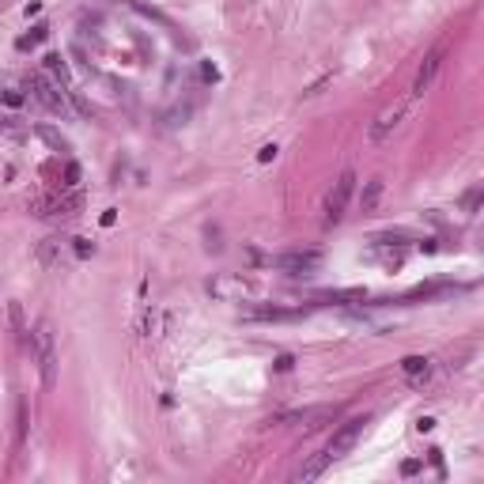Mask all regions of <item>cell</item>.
Segmentation results:
<instances>
[{
	"instance_id": "e0dca14e",
	"label": "cell",
	"mask_w": 484,
	"mask_h": 484,
	"mask_svg": "<svg viewBox=\"0 0 484 484\" xmlns=\"http://www.w3.org/2000/svg\"><path fill=\"white\" fill-rule=\"evenodd\" d=\"M0 103H8V106H23V103H27V95H23V91H16V87H0Z\"/></svg>"
},
{
	"instance_id": "44dd1931",
	"label": "cell",
	"mask_w": 484,
	"mask_h": 484,
	"mask_svg": "<svg viewBox=\"0 0 484 484\" xmlns=\"http://www.w3.org/2000/svg\"><path fill=\"white\" fill-rule=\"evenodd\" d=\"M72 250L80 258H87V254H91V242H87V238H72Z\"/></svg>"
},
{
	"instance_id": "ac0fdd59",
	"label": "cell",
	"mask_w": 484,
	"mask_h": 484,
	"mask_svg": "<svg viewBox=\"0 0 484 484\" xmlns=\"http://www.w3.org/2000/svg\"><path fill=\"white\" fill-rule=\"evenodd\" d=\"M42 38H46V27H35L27 38H19V50H27V46H38Z\"/></svg>"
},
{
	"instance_id": "9a60e30c",
	"label": "cell",
	"mask_w": 484,
	"mask_h": 484,
	"mask_svg": "<svg viewBox=\"0 0 484 484\" xmlns=\"http://www.w3.org/2000/svg\"><path fill=\"white\" fill-rule=\"evenodd\" d=\"M0 133H4L8 140H23V137H27V129H23V125H19V121H16V117H8V114H0Z\"/></svg>"
},
{
	"instance_id": "2e32d148",
	"label": "cell",
	"mask_w": 484,
	"mask_h": 484,
	"mask_svg": "<svg viewBox=\"0 0 484 484\" xmlns=\"http://www.w3.org/2000/svg\"><path fill=\"white\" fill-rule=\"evenodd\" d=\"M46 69H50L53 76H57V80L69 83V64L61 61V53H46Z\"/></svg>"
},
{
	"instance_id": "3957f363",
	"label": "cell",
	"mask_w": 484,
	"mask_h": 484,
	"mask_svg": "<svg viewBox=\"0 0 484 484\" xmlns=\"http://www.w3.org/2000/svg\"><path fill=\"white\" fill-rule=\"evenodd\" d=\"M352 193H356V174L345 171L333 185H329V193H325V208H322L325 224H340V219H345V208L352 201Z\"/></svg>"
},
{
	"instance_id": "52a82bcc",
	"label": "cell",
	"mask_w": 484,
	"mask_h": 484,
	"mask_svg": "<svg viewBox=\"0 0 484 484\" xmlns=\"http://www.w3.org/2000/svg\"><path fill=\"white\" fill-rule=\"evenodd\" d=\"M443 53H446V46H435L432 53H424L420 69H416V76H413V91H409V98H420V95L427 91V87L435 83L439 69H443Z\"/></svg>"
},
{
	"instance_id": "30bf717a",
	"label": "cell",
	"mask_w": 484,
	"mask_h": 484,
	"mask_svg": "<svg viewBox=\"0 0 484 484\" xmlns=\"http://www.w3.org/2000/svg\"><path fill=\"white\" fill-rule=\"evenodd\" d=\"M329 466H333V461H329V454L322 450V454H314L311 461H303V466L295 469V480H299V484H311V480H318V477H322V473H325Z\"/></svg>"
},
{
	"instance_id": "9c48e42d",
	"label": "cell",
	"mask_w": 484,
	"mask_h": 484,
	"mask_svg": "<svg viewBox=\"0 0 484 484\" xmlns=\"http://www.w3.org/2000/svg\"><path fill=\"white\" fill-rule=\"evenodd\" d=\"M337 409L333 405H318V409H303V413H288L284 420L288 424H299V427H318V420H333Z\"/></svg>"
},
{
	"instance_id": "7c38bea8",
	"label": "cell",
	"mask_w": 484,
	"mask_h": 484,
	"mask_svg": "<svg viewBox=\"0 0 484 484\" xmlns=\"http://www.w3.org/2000/svg\"><path fill=\"white\" fill-rule=\"evenodd\" d=\"M35 133H38L42 140H46V144H50L53 151H61V156H69V151H72L69 137H64V133H57V129H53V125H35Z\"/></svg>"
},
{
	"instance_id": "7402d4cb",
	"label": "cell",
	"mask_w": 484,
	"mask_h": 484,
	"mask_svg": "<svg viewBox=\"0 0 484 484\" xmlns=\"http://www.w3.org/2000/svg\"><path fill=\"white\" fill-rule=\"evenodd\" d=\"M269 159H277V144H265L258 151V163H269Z\"/></svg>"
},
{
	"instance_id": "8992f818",
	"label": "cell",
	"mask_w": 484,
	"mask_h": 484,
	"mask_svg": "<svg viewBox=\"0 0 484 484\" xmlns=\"http://www.w3.org/2000/svg\"><path fill=\"white\" fill-rule=\"evenodd\" d=\"M322 265V254L318 250H292V254H280L277 258V269L288 272V277H311Z\"/></svg>"
},
{
	"instance_id": "6da1fadb",
	"label": "cell",
	"mask_w": 484,
	"mask_h": 484,
	"mask_svg": "<svg viewBox=\"0 0 484 484\" xmlns=\"http://www.w3.org/2000/svg\"><path fill=\"white\" fill-rule=\"evenodd\" d=\"M30 352H35V359H38L42 382L53 386V382H57V348H53V329H50L46 318H42L35 325V333H30Z\"/></svg>"
},
{
	"instance_id": "ba28073f",
	"label": "cell",
	"mask_w": 484,
	"mask_h": 484,
	"mask_svg": "<svg viewBox=\"0 0 484 484\" xmlns=\"http://www.w3.org/2000/svg\"><path fill=\"white\" fill-rule=\"evenodd\" d=\"M80 208V193H50V197H35L30 201V212L35 216H69Z\"/></svg>"
},
{
	"instance_id": "5bb4252c",
	"label": "cell",
	"mask_w": 484,
	"mask_h": 484,
	"mask_svg": "<svg viewBox=\"0 0 484 484\" xmlns=\"http://www.w3.org/2000/svg\"><path fill=\"white\" fill-rule=\"evenodd\" d=\"M61 254H64V242L61 238H42L38 242V261H42V265H57Z\"/></svg>"
},
{
	"instance_id": "603a6c76",
	"label": "cell",
	"mask_w": 484,
	"mask_h": 484,
	"mask_svg": "<svg viewBox=\"0 0 484 484\" xmlns=\"http://www.w3.org/2000/svg\"><path fill=\"white\" fill-rule=\"evenodd\" d=\"M424 466H420V461H405V466H401V473H405V477H416V473H420Z\"/></svg>"
},
{
	"instance_id": "4fadbf2b",
	"label": "cell",
	"mask_w": 484,
	"mask_h": 484,
	"mask_svg": "<svg viewBox=\"0 0 484 484\" xmlns=\"http://www.w3.org/2000/svg\"><path fill=\"white\" fill-rule=\"evenodd\" d=\"M379 197H382V178L363 182V193H359V208H363V216H367V212H375Z\"/></svg>"
},
{
	"instance_id": "277c9868",
	"label": "cell",
	"mask_w": 484,
	"mask_h": 484,
	"mask_svg": "<svg viewBox=\"0 0 484 484\" xmlns=\"http://www.w3.org/2000/svg\"><path fill=\"white\" fill-rule=\"evenodd\" d=\"M409 103H413V98H398V103L386 106L375 121H371V129H367V140H371V144H382L386 137L398 133V125L405 121V114H409Z\"/></svg>"
},
{
	"instance_id": "5b68a950",
	"label": "cell",
	"mask_w": 484,
	"mask_h": 484,
	"mask_svg": "<svg viewBox=\"0 0 484 484\" xmlns=\"http://www.w3.org/2000/svg\"><path fill=\"white\" fill-rule=\"evenodd\" d=\"M363 427H367V416H352V420H345L337 427V435L329 439V446H325V454L329 461H337V458H345L352 446L359 443V435H363Z\"/></svg>"
},
{
	"instance_id": "8fae6325",
	"label": "cell",
	"mask_w": 484,
	"mask_h": 484,
	"mask_svg": "<svg viewBox=\"0 0 484 484\" xmlns=\"http://www.w3.org/2000/svg\"><path fill=\"white\" fill-rule=\"evenodd\" d=\"M401 375L409 382H424L427 375H432V359H427V356H405L401 359Z\"/></svg>"
},
{
	"instance_id": "d6986e66",
	"label": "cell",
	"mask_w": 484,
	"mask_h": 484,
	"mask_svg": "<svg viewBox=\"0 0 484 484\" xmlns=\"http://www.w3.org/2000/svg\"><path fill=\"white\" fill-rule=\"evenodd\" d=\"M477 204H480V185H473L466 193V212H477Z\"/></svg>"
},
{
	"instance_id": "ffe728a7",
	"label": "cell",
	"mask_w": 484,
	"mask_h": 484,
	"mask_svg": "<svg viewBox=\"0 0 484 484\" xmlns=\"http://www.w3.org/2000/svg\"><path fill=\"white\" fill-rule=\"evenodd\" d=\"M76 182H80V167H76V163H69V167H64V182H61V185H69V190H72Z\"/></svg>"
},
{
	"instance_id": "7a4b0ae2",
	"label": "cell",
	"mask_w": 484,
	"mask_h": 484,
	"mask_svg": "<svg viewBox=\"0 0 484 484\" xmlns=\"http://www.w3.org/2000/svg\"><path fill=\"white\" fill-rule=\"evenodd\" d=\"M27 91L35 103H42L50 114H69V91H61V83H53L46 72H30L27 76Z\"/></svg>"
}]
</instances>
